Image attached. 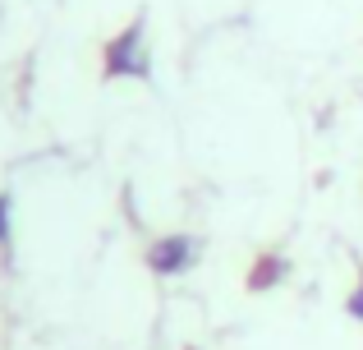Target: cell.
I'll return each instance as SVG.
<instances>
[{"label": "cell", "instance_id": "cell-1", "mask_svg": "<svg viewBox=\"0 0 363 350\" xmlns=\"http://www.w3.org/2000/svg\"><path fill=\"white\" fill-rule=\"evenodd\" d=\"M101 70H106V79H147V74H152V55H147L143 23H129L120 37H111Z\"/></svg>", "mask_w": 363, "mask_h": 350}, {"label": "cell", "instance_id": "cell-2", "mask_svg": "<svg viewBox=\"0 0 363 350\" xmlns=\"http://www.w3.org/2000/svg\"><path fill=\"white\" fill-rule=\"evenodd\" d=\"M194 258H198L194 235H161V240L147 244V268L157 277H179V272L194 268Z\"/></svg>", "mask_w": 363, "mask_h": 350}, {"label": "cell", "instance_id": "cell-3", "mask_svg": "<svg viewBox=\"0 0 363 350\" xmlns=\"http://www.w3.org/2000/svg\"><path fill=\"white\" fill-rule=\"evenodd\" d=\"M281 277H285V258H276V253H272V258H262V263L253 268L248 286H253V290H267V286H276Z\"/></svg>", "mask_w": 363, "mask_h": 350}, {"label": "cell", "instance_id": "cell-4", "mask_svg": "<svg viewBox=\"0 0 363 350\" xmlns=\"http://www.w3.org/2000/svg\"><path fill=\"white\" fill-rule=\"evenodd\" d=\"M350 318H359V323H363V281L354 286V295H350Z\"/></svg>", "mask_w": 363, "mask_h": 350}, {"label": "cell", "instance_id": "cell-5", "mask_svg": "<svg viewBox=\"0 0 363 350\" xmlns=\"http://www.w3.org/2000/svg\"><path fill=\"white\" fill-rule=\"evenodd\" d=\"M0 240H9V198H0Z\"/></svg>", "mask_w": 363, "mask_h": 350}]
</instances>
